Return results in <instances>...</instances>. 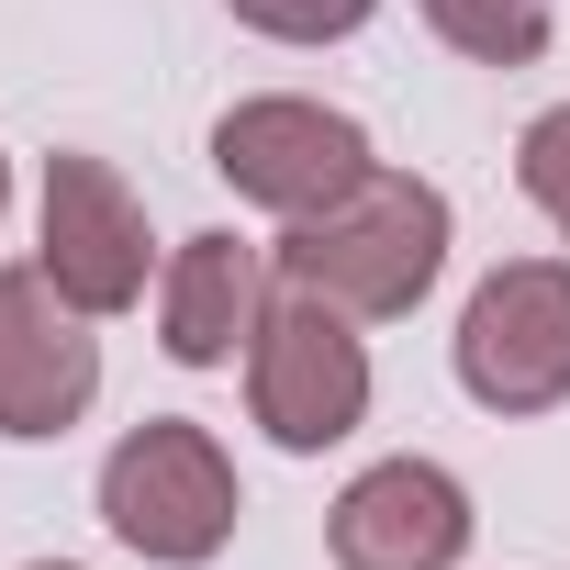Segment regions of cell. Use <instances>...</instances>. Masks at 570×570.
Returning <instances> with one entry per match:
<instances>
[{
	"instance_id": "obj_1",
	"label": "cell",
	"mask_w": 570,
	"mask_h": 570,
	"mask_svg": "<svg viewBox=\"0 0 570 570\" xmlns=\"http://www.w3.org/2000/svg\"><path fill=\"white\" fill-rule=\"evenodd\" d=\"M448 190L436 179H414V168H370L358 190H336L325 213H303V224H279V279L292 292H314V303H336V314H358V325H392V314H414L425 292H436V268H448Z\"/></svg>"
},
{
	"instance_id": "obj_2",
	"label": "cell",
	"mask_w": 570,
	"mask_h": 570,
	"mask_svg": "<svg viewBox=\"0 0 570 570\" xmlns=\"http://www.w3.org/2000/svg\"><path fill=\"white\" fill-rule=\"evenodd\" d=\"M235 514H246V492H235V459H224L213 425L146 414V425L112 436V459H101V525H112L135 559L202 570V559H224Z\"/></svg>"
},
{
	"instance_id": "obj_3",
	"label": "cell",
	"mask_w": 570,
	"mask_h": 570,
	"mask_svg": "<svg viewBox=\"0 0 570 570\" xmlns=\"http://www.w3.org/2000/svg\"><path fill=\"white\" fill-rule=\"evenodd\" d=\"M246 414L292 459L347 448L370 425V336H358V314H336V303L279 279V303H268V325L246 347Z\"/></svg>"
},
{
	"instance_id": "obj_4",
	"label": "cell",
	"mask_w": 570,
	"mask_h": 570,
	"mask_svg": "<svg viewBox=\"0 0 570 570\" xmlns=\"http://www.w3.org/2000/svg\"><path fill=\"white\" fill-rule=\"evenodd\" d=\"M459 392L481 414L570 403V257H503L459 303Z\"/></svg>"
},
{
	"instance_id": "obj_5",
	"label": "cell",
	"mask_w": 570,
	"mask_h": 570,
	"mask_svg": "<svg viewBox=\"0 0 570 570\" xmlns=\"http://www.w3.org/2000/svg\"><path fill=\"white\" fill-rule=\"evenodd\" d=\"M213 168H224L235 202L303 224V213H325L336 190H358L381 157H370V124H358V112L303 101V90H268V101H235V112L213 124Z\"/></svg>"
},
{
	"instance_id": "obj_6",
	"label": "cell",
	"mask_w": 570,
	"mask_h": 570,
	"mask_svg": "<svg viewBox=\"0 0 570 570\" xmlns=\"http://www.w3.org/2000/svg\"><path fill=\"white\" fill-rule=\"evenodd\" d=\"M146 202L124 190V168L112 157H46V213H35V268L57 279V292L90 314V325H112V314H135L146 303Z\"/></svg>"
},
{
	"instance_id": "obj_7",
	"label": "cell",
	"mask_w": 570,
	"mask_h": 570,
	"mask_svg": "<svg viewBox=\"0 0 570 570\" xmlns=\"http://www.w3.org/2000/svg\"><path fill=\"white\" fill-rule=\"evenodd\" d=\"M101 403V336L46 268H0V436H68Z\"/></svg>"
},
{
	"instance_id": "obj_8",
	"label": "cell",
	"mask_w": 570,
	"mask_h": 570,
	"mask_svg": "<svg viewBox=\"0 0 570 570\" xmlns=\"http://www.w3.org/2000/svg\"><path fill=\"white\" fill-rule=\"evenodd\" d=\"M470 481L436 470V459H370L336 514H325V548L336 570H459L470 559Z\"/></svg>"
},
{
	"instance_id": "obj_9",
	"label": "cell",
	"mask_w": 570,
	"mask_h": 570,
	"mask_svg": "<svg viewBox=\"0 0 570 570\" xmlns=\"http://www.w3.org/2000/svg\"><path fill=\"white\" fill-rule=\"evenodd\" d=\"M268 303H279V257L257 235H224V224L179 235V257L157 268V347L179 370H235L257 347Z\"/></svg>"
},
{
	"instance_id": "obj_10",
	"label": "cell",
	"mask_w": 570,
	"mask_h": 570,
	"mask_svg": "<svg viewBox=\"0 0 570 570\" xmlns=\"http://www.w3.org/2000/svg\"><path fill=\"white\" fill-rule=\"evenodd\" d=\"M425 23L470 68H537L548 35H559V0H425Z\"/></svg>"
},
{
	"instance_id": "obj_11",
	"label": "cell",
	"mask_w": 570,
	"mask_h": 570,
	"mask_svg": "<svg viewBox=\"0 0 570 570\" xmlns=\"http://www.w3.org/2000/svg\"><path fill=\"white\" fill-rule=\"evenodd\" d=\"M224 12H235L246 35H268V46H347L381 0H224Z\"/></svg>"
},
{
	"instance_id": "obj_12",
	"label": "cell",
	"mask_w": 570,
	"mask_h": 570,
	"mask_svg": "<svg viewBox=\"0 0 570 570\" xmlns=\"http://www.w3.org/2000/svg\"><path fill=\"white\" fill-rule=\"evenodd\" d=\"M514 179H525V202L570 235V101H559V112H537V124L514 135Z\"/></svg>"
},
{
	"instance_id": "obj_13",
	"label": "cell",
	"mask_w": 570,
	"mask_h": 570,
	"mask_svg": "<svg viewBox=\"0 0 570 570\" xmlns=\"http://www.w3.org/2000/svg\"><path fill=\"white\" fill-rule=\"evenodd\" d=\"M0 213H12V157H0Z\"/></svg>"
},
{
	"instance_id": "obj_14",
	"label": "cell",
	"mask_w": 570,
	"mask_h": 570,
	"mask_svg": "<svg viewBox=\"0 0 570 570\" xmlns=\"http://www.w3.org/2000/svg\"><path fill=\"white\" fill-rule=\"evenodd\" d=\"M35 570H79V559H35Z\"/></svg>"
}]
</instances>
